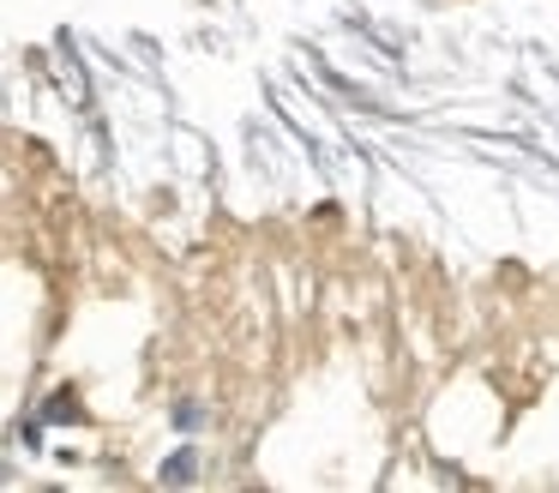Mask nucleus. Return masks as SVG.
<instances>
[{"label":"nucleus","instance_id":"f257e3e1","mask_svg":"<svg viewBox=\"0 0 559 493\" xmlns=\"http://www.w3.org/2000/svg\"><path fill=\"white\" fill-rule=\"evenodd\" d=\"M193 476H199V451H193V445H181L175 457H163V469H157L163 488H187Z\"/></svg>","mask_w":559,"mask_h":493},{"label":"nucleus","instance_id":"f03ea898","mask_svg":"<svg viewBox=\"0 0 559 493\" xmlns=\"http://www.w3.org/2000/svg\"><path fill=\"white\" fill-rule=\"evenodd\" d=\"M37 415L61 427V421H85V409H79V391H73V385H61V391H49V403H43Z\"/></svg>","mask_w":559,"mask_h":493},{"label":"nucleus","instance_id":"7ed1b4c3","mask_svg":"<svg viewBox=\"0 0 559 493\" xmlns=\"http://www.w3.org/2000/svg\"><path fill=\"white\" fill-rule=\"evenodd\" d=\"M175 421H181V427H205V403H193V397L175 403Z\"/></svg>","mask_w":559,"mask_h":493}]
</instances>
